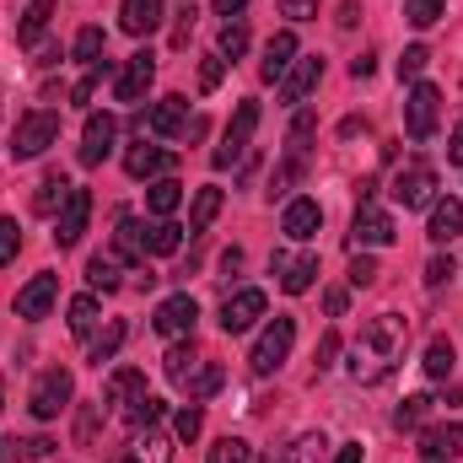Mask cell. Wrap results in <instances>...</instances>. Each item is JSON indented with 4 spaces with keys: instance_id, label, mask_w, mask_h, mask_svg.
<instances>
[{
    "instance_id": "1",
    "label": "cell",
    "mask_w": 463,
    "mask_h": 463,
    "mask_svg": "<svg viewBox=\"0 0 463 463\" xmlns=\"http://www.w3.org/2000/svg\"><path fill=\"white\" fill-rule=\"evenodd\" d=\"M404 340H410V318H399V313L366 318V324H361V340H355V350H350L355 383H383V377L393 372V361L404 355Z\"/></svg>"
},
{
    "instance_id": "2",
    "label": "cell",
    "mask_w": 463,
    "mask_h": 463,
    "mask_svg": "<svg viewBox=\"0 0 463 463\" xmlns=\"http://www.w3.org/2000/svg\"><path fill=\"white\" fill-rule=\"evenodd\" d=\"M54 140H60V114H54V109H33V114L16 124V135H11V156H16V162H33V156H43Z\"/></svg>"
},
{
    "instance_id": "3",
    "label": "cell",
    "mask_w": 463,
    "mask_h": 463,
    "mask_svg": "<svg viewBox=\"0 0 463 463\" xmlns=\"http://www.w3.org/2000/svg\"><path fill=\"white\" fill-rule=\"evenodd\" d=\"M291 345H297V318H269L264 324V335H259V345H253V372L259 377H269V372H280V361L291 355Z\"/></svg>"
},
{
    "instance_id": "4",
    "label": "cell",
    "mask_w": 463,
    "mask_h": 463,
    "mask_svg": "<svg viewBox=\"0 0 463 463\" xmlns=\"http://www.w3.org/2000/svg\"><path fill=\"white\" fill-rule=\"evenodd\" d=\"M71 393H76V377H71L65 366H49V372L33 383V399H27V410H33L38 420H54L60 410H71Z\"/></svg>"
},
{
    "instance_id": "5",
    "label": "cell",
    "mask_w": 463,
    "mask_h": 463,
    "mask_svg": "<svg viewBox=\"0 0 463 463\" xmlns=\"http://www.w3.org/2000/svg\"><path fill=\"white\" fill-rule=\"evenodd\" d=\"M393 200H399L404 211H426V205H437V173H431L426 162L399 167V173H393Z\"/></svg>"
},
{
    "instance_id": "6",
    "label": "cell",
    "mask_w": 463,
    "mask_h": 463,
    "mask_svg": "<svg viewBox=\"0 0 463 463\" xmlns=\"http://www.w3.org/2000/svg\"><path fill=\"white\" fill-rule=\"evenodd\" d=\"M253 129H259V103H253V98H242V103H237V114H232V124H227V135H222V146L211 151V162H216V167H232V162L248 151Z\"/></svg>"
},
{
    "instance_id": "7",
    "label": "cell",
    "mask_w": 463,
    "mask_h": 463,
    "mask_svg": "<svg viewBox=\"0 0 463 463\" xmlns=\"http://www.w3.org/2000/svg\"><path fill=\"white\" fill-rule=\"evenodd\" d=\"M437 114H442V92L431 81H415V92L404 98V129H410V140H431Z\"/></svg>"
},
{
    "instance_id": "8",
    "label": "cell",
    "mask_w": 463,
    "mask_h": 463,
    "mask_svg": "<svg viewBox=\"0 0 463 463\" xmlns=\"http://www.w3.org/2000/svg\"><path fill=\"white\" fill-rule=\"evenodd\" d=\"M399 232H393V216L388 211H377L372 200H361V211H355V222H350V242L355 248H388Z\"/></svg>"
},
{
    "instance_id": "9",
    "label": "cell",
    "mask_w": 463,
    "mask_h": 463,
    "mask_svg": "<svg viewBox=\"0 0 463 463\" xmlns=\"http://www.w3.org/2000/svg\"><path fill=\"white\" fill-rule=\"evenodd\" d=\"M194 318H200V302H194L189 291H178V297H167V302L156 307L151 329L167 335V340H178V335H194Z\"/></svg>"
},
{
    "instance_id": "10",
    "label": "cell",
    "mask_w": 463,
    "mask_h": 463,
    "mask_svg": "<svg viewBox=\"0 0 463 463\" xmlns=\"http://www.w3.org/2000/svg\"><path fill=\"white\" fill-rule=\"evenodd\" d=\"M259 318H264V291L259 286H248V291H237V297L222 302V329L227 335H248Z\"/></svg>"
},
{
    "instance_id": "11",
    "label": "cell",
    "mask_w": 463,
    "mask_h": 463,
    "mask_svg": "<svg viewBox=\"0 0 463 463\" xmlns=\"http://www.w3.org/2000/svg\"><path fill=\"white\" fill-rule=\"evenodd\" d=\"M151 81H156V60H151V49H140V54H129V65L118 71L114 98H118V103H140Z\"/></svg>"
},
{
    "instance_id": "12",
    "label": "cell",
    "mask_w": 463,
    "mask_h": 463,
    "mask_svg": "<svg viewBox=\"0 0 463 463\" xmlns=\"http://www.w3.org/2000/svg\"><path fill=\"white\" fill-rule=\"evenodd\" d=\"M92 222V194L87 189H71V200H65V211H60V222H54V242L60 248H76L81 242V232Z\"/></svg>"
},
{
    "instance_id": "13",
    "label": "cell",
    "mask_w": 463,
    "mask_h": 463,
    "mask_svg": "<svg viewBox=\"0 0 463 463\" xmlns=\"http://www.w3.org/2000/svg\"><path fill=\"white\" fill-rule=\"evenodd\" d=\"M275 275H280V291L286 297H302L313 280H318V253H275Z\"/></svg>"
},
{
    "instance_id": "14",
    "label": "cell",
    "mask_w": 463,
    "mask_h": 463,
    "mask_svg": "<svg viewBox=\"0 0 463 463\" xmlns=\"http://www.w3.org/2000/svg\"><path fill=\"white\" fill-rule=\"evenodd\" d=\"M54 297H60V275H33V280L16 291V318H49Z\"/></svg>"
},
{
    "instance_id": "15",
    "label": "cell",
    "mask_w": 463,
    "mask_h": 463,
    "mask_svg": "<svg viewBox=\"0 0 463 463\" xmlns=\"http://www.w3.org/2000/svg\"><path fill=\"white\" fill-rule=\"evenodd\" d=\"M463 453V426L458 420H442L420 437V463H458Z\"/></svg>"
},
{
    "instance_id": "16",
    "label": "cell",
    "mask_w": 463,
    "mask_h": 463,
    "mask_svg": "<svg viewBox=\"0 0 463 463\" xmlns=\"http://www.w3.org/2000/svg\"><path fill=\"white\" fill-rule=\"evenodd\" d=\"M114 135H118L114 114H92L87 118V135H81V167H98V162L114 151Z\"/></svg>"
},
{
    "instance_id": "17",
    "label": "cell",
    "mask_w": 463,
    "mask_h": 463,
    "mask_svg": "<svg viewBox=\"0 0 463 463\" xmlns=\"http://www.w3.org/2000/svg\"><path fill=\"white\" fill-rule=\"evenodd\" d=\"M140 129H151V135H162V140L184 135V129H189V103H184V98H162L151 114H140Z\"/></svg>"
},
{
    "instance_id": "18",
    "label": "cell",
    "mask_w": 463,
    "mask_h": 463,
    "mask_svg": "<svg viewBox=\"0 0 463 463\" xmlns=\"http://www.w3.org/2000/svg\"><path fill=\"white\" fill-rule=\"evenodd\" d=\"M318 81H324V60H318V54H297V65H291L286 81H280V98H286V103H302Z\"/></svg>"
},
{
    "instance_id": "19",
    "label": "cell",
    "mask_w": 463,
    "mask_h": 463,
    "mask_svg": "<svg viewBox=\"0 0 463 463\" xmlns=\"http://www.w3.org/2000/svg\"><path fill=\"white\" fill-rule=\"evenodd\" d=\"M297 65V33H275L264 43V60H259V76L264 81H286V71Z\"/></svg>"
},
{
    "instance_id": "20",
    "label": "cell",
    "mask_w": 463,
    "mask_h": 463,
    "mask_svg": "<svg viewBox=\"0 0 463 463\" xmlns=\"http://www.w3.org/2000/svg\"><path fill=\"white\" fill-rule=\"evenodd\" d=\"M162 16H167V11H162V0H124V5H118V27H124V33H135V38L156 33V27H162Z\"/></svg>"
},
{
    "instance_id": "21",
    "label": "cell",
    "mask_w": 463,
    "mask_h": 463,
    "mask_svg": "<svg viewBox=\"0 0 463 463\" xmlns=\"http://www.w3.org/2000/svg\"><path fill=\"white\" fill-rule=\"evenodd\" d=\"M318 227H324V205H318V200H291L286 216H280V232L297 237V242H307Z\"/></svg>"
},
{
    "instance_id": "22",
    "label": "cell",
    "mask_w": 463,
    "mask_h": 463,
    "mask_svg": "<svg viewBox=\"0 0 463 463\" xmlns=\"http://www.w3.org/2000/svg\"><path fill=\"white\" fill-rule=\"evenodd\" d=\"M324 453H329V437H324V431H302V437H291L286 448H275L269 463H324Z\"/></svg>"
},
{
    "instance_id": "23",
    "label": "cell",
    "mask_w": 463,
    "mask_h": 463,
    "mask_svg": "<svg viewBox=\"0 0 463 463\" xmlns=\"http://www.w3.org/2000/svg\"><path fill=\"white\" fill-rule=\"evenodd\" d=\"M463 232V200H437L431 205V222H426V237L431 242H453Z\"/></svg>"
},
{
    "instance_id": "24",
    "label": "cell",
    "mask_w": 463,
    "mask_h": 463,
    "mask_svg": "<svg viewBox=\"0 0 463 463\" xmlns=\"http://www.w3.org/2000/svg\"><path fill=\"white\" fill-rule=\"evenodd\" d=\"M114 259L118 264H146V227L135 216H124L114 232Z\"/></svg>"
},
{
    "instance_id": "25",
    "label": "cell",
    "mask_w": 463,
    "mask_h": 463,
    "mask_svg": "<svg viewBox=\"0 0 463 463\" xmlns=\"http://www.w3.org/2000/svg\"><path fill=\"white\" fill-rule=\"evenodd\" d=\"M71 189H76V184H71L65 173H49V178L38 184V194H33V211H38V216H60L65 200H71Z\"/></svg>"
},
{
    "instance_id": "26",
    "label": "cell",
    "mask_w": 463,
    "mask_h": 463,
    "mask_svg": "<svg viewBox=\"0 0 463 463\" xmlns=\"http://www.w3.org/2000/svg\"><path fill=\"white\" fill-rule=\"evenodd\" d=\"M222 383H227V372H222L216 361H205V355H200V361H194V372H189L178 388H184V393H189V404H194V399H211Z\"/></svg>"
},
{
    "instance_id": "27",
    "label": "cell",
    "mask_w": 463,
    "mask_h": 463,
    "mask_svg": "<svg viewBox=\"0 0 463 463\" xmlns=\"http://www.w3.org/2000/svg\"><path fill=\"white\" fill-rule=\"evenodd\" d=\"M162 167H167V151H162V146H146V140H140V146L124 151V173H129V178H156Z\"/></svg>"
},
{
    "instance_id": "28",
    "label": "cell",
    "mask_w": 463,
    "mask_h": 463,
    "mask_svg": "<svg viewBox=\"0 0 463 463\" xmlns=\"http://www.w3.org/2000/svg\"><path fill=\"white\" fill-rule=\"evenodd\" d=\"M135 393H146V372H135V366H118L114 377H109V388H103V404H129Z\"/></svg>"
},
{
    "instance_id": "29",
    "label": "cell",
    "mask_w": 463,
    "mask_h": 463,
    "mask_svg": "<svg viewBox=\"0 0 463 463\" xmlns=\"http://www.w3.org/2000/svg\"><path fill=\"white\" fill-rule=\"evenodd\" d=\"M129 458L135 463H173V448H167V437L162 431H135V442H129Z\"/></svg>"
},
{
    "instance_id": "30",
    "label": "cell",
    "mask_w": 463,
    "mask_h": 463,
    "mask_svg": "<svg viewBox=\"0 0 463 463\" xmlns=\"http://www.w3.org/2000/svg\"><path fill=\"white\" fill-rule=\"evenodd\" d=\"M87 280H92L98 291H118V286H124V264H118L114 253H92V259H87Z\"/></svg>"
},
{
    "instance_id": "31",
    "label": "cell",
    "mask_w": 463,
    "mask_h": 463,
    "mask_svg": "<svg viewBox=\"0 0 463 463\" xmlns=\"http://www.w3.org/2000/svg\"><path fill=\"white\" fill-rule=\"evenodd\" d=\"M222 205H227V194H222L216 184H211V189H200V194H194V211H189V232H205L216 216H222Z\"/></svg>"
},
{
    "instance_id": "32",
    "label": "cell",
    "mask_w": 463,
    "mask_h": 463,
    "mask_svg": "<svg viewBox=\"0 0 463 463\" xmlns=\"http://www.w3.org/2000/svg\"><path fill=\"white\" fill-rule=\"evenodd\" d=\"M178 200H184V184L178 178H156L151 184V194H146V205H151V216L162 222V216H173L178 211Z\"/></svg>"
},
{
    "instance_id": "33",
    "label": "cell",
    "mask_w": 463,
    "mask_h": 463,
    "mask_svg": "<svg viewBox=\"0 0 463 463\" xmlns=\"http://www.w3.org/2000/svg\"><path fill=\"white\" fill-rule=\"evenodd\" d=\"M162 399H151V393H135L129 404H124V420H129V431H146V426H156L162 420Z\"/></svg>"
},
{
    "instance_id": "34",
    "label": "cell",
    "mask_w": 463,
    "mask_h": 463,
    "mask_svg": "<svg viewBox=\"0 0 463 463\" xmlns=\"http://www.w3.org/2000/svg\"><path fill=\"white\" fill-rule=\"evenodd\" d=\"M431 404H437L431 393H410V399L399 404V415H393V426H399V431H415V426H426V420H431Z\"/></svg>"
},
{
    "instance_id": "35",
    "label": "cell",
    "mask_w": 463,
    "mask_h": 463,
    "mask_svg": "<svg viewBox=\"0 0 463 463\" xmlns=\"http://www.w3.org/2000/svg\"><path fill=\"white\" fill-rule=\"evenodd\" d=\"M184 232H189V227H178L173 216H162L156 227L146 232V253H178V242H184Z\"/></svg>"
},
{
    "instance_id": "36",
    "label": "cell",
    "mask_w": 463,
    "mask_h": 463,
    "mask_svg": "<svg viewBox=\"0 0 463 463\" xmlns=\"http://www.w3.org/2000/svg\"><path fill=\"white\" fill-rule=\"evenodd\" d=\"M420 366H426V377H437V383H442V377L453 372V340H448V335H437V340L426 345V361H420Z\"/></svg>"
},
{
    "instance_id": "37",
    "label": "cell",
    "mask_w": 463,
    "mask_h": 463,
    "mask_svg": "<svg viewBox=\"0 0 463 463\" xmlns=\"http://www.w3.org/2000/svg\"><path fill=\"white\" fill-rule=\"evenodd\" d=\"M124 335H129V329H124V324H109V329H103V335H98V340H92V350H87V361H92V366H103V361H114L118 355V345H124Z\"/></svg>"
},
{
    "instance_id": "38",
    "label": "cell",
    "mask_w": 463,
    "mask_h": 463,
    "mask_svg": "<svg viewBox=\"0 0 463 463\" xmlns=\"http://www.w3.org/2000/svg\"><path fill=\"white\" fill-rule=\"evenodd\" d=\"M194 361H200L194 340H178V345L167 350V383H184V377L194 372Z\"/></svg>"
},
{
    "instance_id": "39",
    "label": "cell",
    "mask_w": 463,
    "mask_h": 463,
    "mask_svg": "<svg viewBox=\"0 0 463 463\" xmlns=\"http://www.w3.org/2000/svg\"><path fill=\"white\" fill-rule=\"evenodd\" d=\"M448 16V0H404V22L410 27H431Z\"/></svg>"
},
{
    "instance_id": "40",
    "label": "cell",
    "mask_w": 463,
    "mask_h": 463,
    "mask_svg": "<svg viewBox=\"0 0 463 463\" xmlns=\"http://www.w3.org/2000/svg\"><path fill=\"white\" fill-rule=\"evenodd\" d=\"M109 76H114V65H103V60H98V65H92V71H87V76L76 81V92H71V103H81V109H87V103L98 98V87H103Z\"/></svg>"
},
{
    "instance_id": "41",
    "label": "cell",
    "mask_w": 463,
    "mask_h": 463,
    "mask_svg": "<svg viewBox=\"0 0 463 463\" xmlns=\"http://www.w3.org/2000/svg\"><path fill=\"white\" fill-rule=\"evenodd\" d=\"M92 329H98V297H76V302H71V335L87 340Z\"/></svg>"
},
{
    "instance_id": "42",
    "label": "cell",
    "mask_w": 463,
    "mask_h": 463,
    "mask_svg": "<svg viewBox=\"0 0 463 463\" xmlns=\"http://www.w3.org/2000/svg\"><path fill=\"white\" fill-rule=\"evenodd\" d=\"M49 11H54L49 0H33V5H27V16H22V27H16V38H22V43H38V33L49 27Z\"/></svg>"
},
{
    "instance_id": "43",
    "label": "cell",
    "mask_w": 463,
    "mask_h": 463,
    "mask_svg": "<svg viewBox=\"0 0 463 463\" xmlns=\"http://www.w3.org/2000/svg\"><path fill=\"white\" fill-rule=\"evenodd\" d=\"M205 463H253V448H248L242 437H222V442L205 453Z\"/></svg>"
},
{
    "instance_id": "44",
    "label": "cell",
    "mask_w": 463,
    "mask_h": 463,
    "mask_svg": "<svg viewBox=\"0 0 463 463\" xmlns=\"http://www.w3.org/2000/svg\"><path fill=\"white\" fill-rule=\"evenodd\" d=\"M426 65H431V49H426V43H410V49L399 54V81H420Z\"/></svg>"
},
{
    "instance_id": "45",
    "label": "cell",
    "mask_w": 463,
    "mask_h": 463,
    "mask_svg": "<svg viewBox=\"0 0 463 463\" xmlns=\"http://www.w3.org/2000/svg\"><path fill=\"white\" fill-rule=\"evenodd\" d=\"M98 54H103V27H81L76 33V60L81 65H98Z\"/></svg>"
},
{
    "instance_id": "46",
    "label": "cell",
    "mask_w": 463,
    "mask_h": 463,
    "mask_svg": "<svg viewBox=\"0 0 463 463\" xmlns=\"http://www.w3.org/2000/svg\"><path fill=\"white\" fill-rule=\"evenodd\" d=\"M98 420H103V399H98V404H81V415H76V442H81V448L98 437Z\"/></svg>"
},
{
    "instance_id": "47",
    "label": "cell",
    "mask_w": 463,
    "mask_h": 463,
    "mask_svg": "<svg viewBox=\"0 0 463 463\" xmlns=\"http://www.w3.org/2000/svg\"><path fill=\"white\" fill-rule=\"evenodd\" d=\"M200 426H205V410H200V404H184V410H178V420H173V431H178L184 442H194V437H200Z\"/></svg>"
},
{
    "instance_id": "48",
    "label": "cell",
    "mask_w": 463,
    "mask_h": 463,
    "mask_svg": "<svg viewBox=\"0 0 463 463\" xmlns=\"http://www.w3.org/2000/svg\"><path fill=\"white\" fill-rule=\"evenodd\" d=\"M16 248H22V227H16L11 216H0V269L16 259Z\"/></svg>"
},
{
    "instance_id": "49",
    "label": "cell",
    "mask_w": 463,
    "mask_h": 463,
    "mask_svg": "<svg viewBox=\"0 0 463 463\" xmlns=\"http://www.w3.org/2000/svg\"><path fill=\"white\" fill-rule=\"evenodd\" d=\"M372 280H377V259H372V253H355V259H350V286L366 291Z\"/></svg>"
},
{
    "instance_id": "50",
    "label": "cell",
    "mask_w": 463,
    "mask_h": 463,
    "mask_svg": "<svg viewBox=\"0 0 463 463\" xmlns=\"http://www.w3.org/2000/svg\"><path fill=\"white\" fill-rule=\"evenodd\" d=\"M242 49H248V27H242V22H227V27H222V49H216V54H222V60H237V54H242Z\"/></svg>"
},
{
    "instance_id": "51",
    "label": "cell",
    "mask_w": 463,
    "mask_h": 463,
    "mask_svg": "<svg viewBox=\"0 0 463 463\" xmlns=\"http://www.w3.org/2000/svg\"><path fill=\"white\" fill-rule=\"evenodd\" d=\"M222 76H227V60H222V54H205V65H200V87H205V92H216V87H222Z\"/></svg>"
},
{
    "instance_id": "52",
    "label": "cell",
    "mask_w": 463,
    "mask_h": 463,
    "mask_svg": "<svg viewBox=\"0 0 463 463\" xmlns=\"http://www.w3.org/2000/svg\"><path fill=\"white\" fill-rule=\"evenodd\" d=\"M335 355H340V335L329 329V335L318 340V350H313V366H318V372H329V366H335Z\"/></svg>"
},
{
    "instance_id": "53",
    "label": "cell",
    "mask_w": 463,
    "mask_h": 463,
    "mask_svg": "<svg viewBox=\"0 0 463 463\" xmlns=\"http://www.w3.org/2000/svg\"><path fill=\"white\" fill-rule=\"evenodd\" d=\"M453 275H458V269H453V259H442V253L426 264V286H431V291H437V286H448Z\"/></svg>"
},
{
    "instance_id": "54",
    "label": "cell",
    "mask_w": 463,
    "mask_h": 463,
    "mask_svg": "<svg viewBox=\"0 0 463 463\" xmlns=\"http://www.w3.org/2000/svg\"><path fill=\"white\" fill-rule=\"evenodd\" d=\"M280 11H286L291 22H313V16H318V0H280Z\"/></svg>"
},
{
    "instance_id": "55",
    "label": "cell",
    "mask_w": 463,
    "mask_h": 463,
    "mask_svg": "<svg viewBox=\"0 0 463 463\" xmlns=\"http://www.w3.org/2000/svg\"><path fill=\"white\" fill-rule=\"evenodd\" d=\"M345 307H350V291H345V286H335V291H324V313H329V318H340Z\"/></svg>"
},
{
    "instance_id": "56",
    "label": "cell",
    "mask_w": 463,
    "mask_h": 463,
    "mask_svg": "<svg viewBox=\"0 0 463 463\" xmlns=\"http://www.w3.org/2000/svg\"><path fill=\"white\" fill-rule=\"evenodd\" d=\"M372 71H377V54H355V60H350V76H355V81H366Z\"/></svg>"
},
{
    "instance_id": "57",
    "label": "cell",
    "mask_w": 463,
    "mask_h": 463,
    "mask_svg": "<svg viewBox=\"0 0 463 463\" xmlns=\"http://www.w3.org/2000/svg\"><path fill=\"white\" fill-rule=\"evenodd\" d=\"M54 453V442L49 437H33V442H22V458H49Z\"/></svg>"
},
{
    "instance_id": "58",
    "label": "cell",
    "mask_w": 463,
    "mask_h": 463,
    "mask_svg": "<svg viewBox=\"0 0 463 463\" xmlns=\"http://www.w3.org/2000/svg\"><path fill=\"white\" fill-rule=\"evenodd\" d=\"M216 5V16H227V22H237L242 11H248V0H211Z\"/></svg>"
},
{
    "instance_id": "59",
    "label": "cell",
    "mask_w": 463,
    "mask_h": 463,
    "mask_svg": "<svg viewBox=\"0 0 463 463\" xmlns=\"http://www.w3.org/2000/svg\"><path fill=\"white\" fill-rule=\"evenodd\" d=\"M329 463H361V442H345V448H340Z\"/></svg>"
},
{
    "instance_id": "60",
    "label": "cell",
    "mask_w": 463,
    "mask_h": 463,
    "mask_svg": "<svg viewBox=\"0 0 463 463\" xmlns=\"http://www.w3.org/2000/svg\"><path fill=\"white\" fill-rule=\"evenodd\" d=\"M448 156H453V162H463V124L453 129V146H448Z\"/></svg>"
},
{
    "instance_id": "61",
    "label": "cell",
    "mask_w": 463,
    "mask_h": 463,
    "mask_svg": "<svg viewBox=\"0 0 463 463\" xmlns=\"http://www.w3.org/2000/svg\"><path fill=\"white\" fill-rule=\"evenodd\" d=\"M114 463H135V458H129V453H118V458H114Z\"/></svg>"
},
{
    "instance_id": "62",
    "label": "cell",
    "mask_w": 463,
    "mask_h": 463,
    "mask_svg": "<svg viewBox=\"0 0 463 463\" xmlns=\"http://www.w3.org/2000/svg\"><path fill=\"white\" fill-rule=\"evenodd\" d=\"M0 410H5V383H0Z\"/></svg>"
},
{
    "instance_id": "63",
    "label": "cell",
    "mask_w": 463,
    "mask_h": 463,
    "mask_svg": "<svg viewBox=\"0 0 463 463\" xmlns=\"http://www.w3.org/2000/svg\"><path fill=\"white\" fill-rule=\"evenodd\" d=\"M0 448H5V442H0Z\"/></svg>"
}]
</instances>
